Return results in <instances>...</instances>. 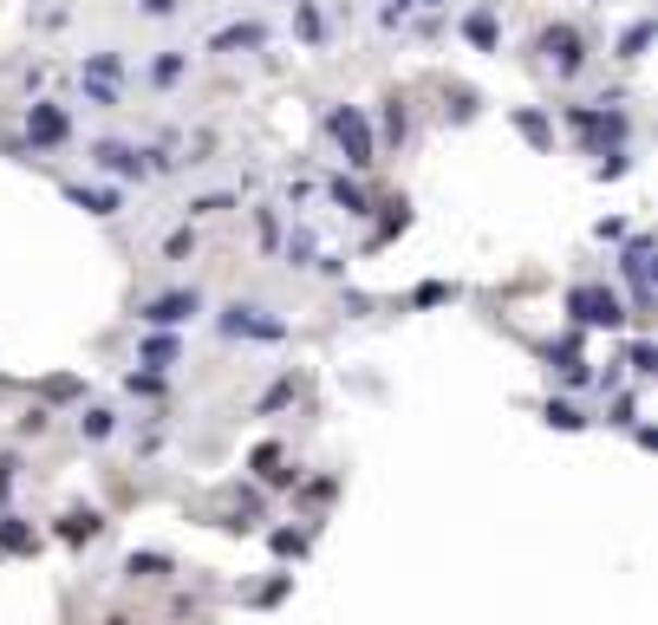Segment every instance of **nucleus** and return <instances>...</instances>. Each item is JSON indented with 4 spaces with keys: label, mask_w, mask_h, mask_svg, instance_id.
Here are the masks:
<instances>
[{
    "label": "nucleus",
    "mask_w": 658,
    "mask_h": 625,
    "mask_svg": "<svg viewBox=\"0 0 658 625\" xmlns=\"http://www.w3.org/2000/svg\"><path fill=\"white\" fill-rule=\"evenodd\" d=\"M326 130H333V143L346 150V163H352V170H365V163H378V157H372V130H365V117H359L352 104H339V111H326Z\"/></svg>",
    "instance_id": "nucleus-1"
},
{
    "label": "nucleus",
    "mask_w": 658,
    "mask_h": 625,
    "mask_svg": "<svg viewBox=\"0 0 658 625\" xmlns=\"http://www.w3.org/2000/svg\"><path fill=\"white\" fill-rule=\"evenodd\" d=\"M568 313H574L581 326H620V320H626V307H620L613 287H574V293H568Z\"/></svg>",
    "instance_id": "nucleus-2"
},
{
    "label": "nucleus",
    "mask_w": 658,
    "mask_h": 625,
    "mask_svg": "<svg viewBox=\"0 0 658 625\" xmlns=\"http://www.w3.org/2000/svg\"><path fill=\"white\" fill-rule=\"evenodd\" d=\"M568 124H574V130H581L600 157H607V143H620V137H626V117H620V111H594V104H574V111H568Z\"/></svg>",
    "instance_id": "nucleus-3"
},
{
    "label": "nucleus",
    "mask_w": 658,
    "mask_h": 625,
    "mask_svg": "<svg viewBox=\"0 0 658 625\" xmlns=\"http://www.w3.org/2000/svg\"><path fill=\"white\" fill-rule=\"evenodd\" d=\"M91 157H98V170H111V176H150V170L170 163V157H157V150H131V143H98Z\"/></svg>",
    "instance_id": "nucleus-4"
},
{
    "label": "nucleus",
    "mask_w": 658,
    "mask_h": 625,
    "mask_svg": "<svg viewBox=\"0 0 658 625\" xmlns=\"http://www.w3.org/2000/svg\"><path fill=\"white\" fill-rule=\"evenodd\" d=\"M542 52H548V65H555V72H568V78L587 65V46H581V33H574V26H548V33H542Z\"/></svg>",
    "instance_id": "nucleus-5"
},
{
    "label": "nucleus",
    "mask_w": 658,
    "mask_h": 625,
    "mask_svg": "<svg viewBox=\"0 0 658 625\" xmlns=\"http://www.w3.org/2000/svg\"><path fill=\"white\" fill-rule=\"evenodd\" d=\"M222 333H235V339H281L287 326L281 320H261V307H228L222 313Z\"/></svg>",
    "instance_id": "nucleus-6"
},
{
    "label": "nucleus",
    "mask_w": 658,
    "mask_h": 625,
    "mask_svg": "<svg viewBox=\"0 0 658 625\" xmlns=\"http://www.w3.org/2000/svg\"><path fill=\"white\" fill-rule=\"evenodd\" d=\"M196 313H202V300H196V293H163V300H150V307H144V320H150V326H183V320H196Z\"/></svg>",
    "instance_id": "nucleus-7"
},
{
    "label": "nucleus",
    "mask_w": 658,
    "mask_h": 625,
    "mask_svg": "<svg viewBox=\"0 0 658 625\" xmlns=\"http://www.w3.org/2000/svg\"><path fill=\"white\" fill-rule=\"evenodd\" d=\"M65 130H72V124H65L59 104H33V111H26V137H33V143H65Z\"/></svg>",
    "instance_id": "nucleus-8"
},
{
    "label": "nucleus",
    "mask_w": 658,
    "mask_h": 625,
    "mask_svg": "<svg viewBox=\"0 0 658 625\" xmlns=\"http://www.w3.org/2000/svg\"><path fill=\"white\" fill-rule=\"evenodd\" d=\"M261 39H268V26L248 20V26H222V33L209 39V52H248V46H261Z\"/></svg>",
    "instance_id": "nucleus-9"
},
{
    "label": "nucleus",
    "mask_w": 658,
    "mask_h": 625,
    "mask_svg": "<svg viewBox=\"0 0 658 625\" xmlns=\"http://www.w3.org/2000/svg\"><path fill=\"white\" fill-rule=\"evenodd\" d=\"M65 196H72L85 215H117V196H111V189H85V183H72Z\"/></svg>",
    "instance_id": "nucleus-10"
},
{
    "label": "nucleus",
    "mask_w": 658,
    "mask_h": 625,
    "mask_svg": "<svg viewBox=\"0 0 658 625\" xmlns=\"http://www.w3.org/2000/svg\"><path fill=\"white\" fill-rule=\"evenodd\" d=\"M463 33H470V46H483V52H489V46H496V13H489V7H476V13L463 20Z\"/></svg>",
    "instance_id": "nucleus-11"
},
{
    "label": "nucleus",
    "mask_w": 658,
    "mask_h": 625,
    "mask_svg": "<svg viewBox=\"0 0 658 625\" xmlns=\"http://www.w3.org/2000/svg\"><path fill=\"white\" fill-rule=\"evenodd\" d=\"M646 46H653V20H640V26H633V33L620 39V59H640Z\"/></svg>",
    "instance_id": "nucleus-12"
},
{
    "label": "nucleus",
    "mask_w": 658,
    "mask_h": 625,
    "mask_svg": "<svg viewBox=\"0 0 658 625\" xmlns=\"http://www.w3.org/2000/svg\"><path fill=\"white\" fill-rule=\"evenodd\" d=\"M183 65H189L183 52H163V59L150 65V78H157V85H176V78H183Z\"/></svg>",
    "instance_id": "nucleus-13"
},
{
    "label": "nucleus",
    "mask_w": 658,
    "mask_h": 625,
    "mask_svg": "<svg viewBox=\"0 0 658 625\" xmlns=\"http://www.w3.org/2000/svg\"><path fill=\"white\" fill-rule=\"evenodd\" d=\"M144 365H150V372L176 365V339H150V346H144Z\"/></svg>",
    "instance_id": "nucleus-14"
},
{
    "label": "nucleus",
    "mask_w": 658,
    "mask_h": 625,
    "mask_svg": "<svg viewBox=\"0 0 658 625\" xmlns=\"http://www.w3.org/2000/svg\"><path fill=\"white\" fill-rule=\"evenodd\" d=\"M98 528H104L98 515H65V528H59V535H65V541H91Z\"/></svg>",
    "instance_id": "nucleus-15"
},
{
    "label": "nucleus",
    "mask_w": 658,
    "mask_h": 625,
    "mask_svg": "<svg viewBox=\"0 0 658 625\" xmlns=\"http://www.w3.org/2000/svg\"><path fill=\"white\" fill-rule=\"evenodd\" d=\"M516 124H522L529 143H548V117H542V111H516Z\"/></svg>",
    "instance_id": "nucleus-16"
},
{
    "label": "nucleus",
    "mask_w": 658,
    "mask_h": 625,
    "mask_svg": "<svg viewBox=\"0 0 658 625\" xmlns=\"http://www.w3.org/2000/svg\"><path fill=\"white\" fill-rule=\"evenodd\" d=\"M333 202H339V209H346V215H365V196H359V189H352V183H346V176H339V183H333Z\"/></svg>",
    "instance_id": "nucleus-17"
},
{
    "label": "nucleus",
    "mask_w": 658,
    "mask_h": 625,
    "mask_svg": "<svg viewBox=\"0 0 658 625\" xmlns=\"http://www.w3.org/2000/svg\"><path fill=\"white\" fill-rule=\"evenodd\" d=\"M405 130H411V124H405V98H392V111H385V137L405 143Z\"/></svg>",
    "instance_id": "nucleus-18"
},
{
    "label": "nucleus",
    "mask_w": 658,
    "mask_h": 625,
    "mask_svg": "<svg viewBox=\"0 0 658 625\" xmlns=\"http://www.w3.org/2000/svg\"><path fill=\"white\" fill-rule=\"evenodd\" d=\"M548 424H561V430H581V424H587V417H581V411H574V404H561V398H555V404H548Z\"/></svg>",
    "instance_id": "nucleus-19"
},
{
    "label": "nucleus",
    "mask_w": 658,
    "mask_h": 625,
    "mask_svg": "<svg viewBox=\"0 0 658 625\" xmlns=\"http://www.w3.org/2000/svg\"><path fill=\"white\" fill-rule=\"evenodd\" d=\"M78 430H85V437H111V411H85Z\"/></svg>",
    "instance_id": "nucleus-20"
},
{
    "label": "nucleus",
    "mask_w": 658,
    "mask_h": 625,
    "mask_svg": "<svg viewBox=\"0 0 658 625\" xmlns=\"http://www.w3.org/2000/svg\"><path fill=\"white\" fill-rule=\"evenodd\" d=\"M0 548H13V554H20V548H33V535H26L20 522H7V528H0Z\"/></svg>",
    "instance_id": "nucleus-21"
},
{
    "label": "nucleus",
    "mask_w": 658,
    "mask_h": 625,
    "mask_svg": "<svg viewBox=\"0 0 658 625\" xmlns=\"http://www.w3.org/2000/svg\"><path fill=\"white\" fill-rule=\"evenodd\" d=\"M163 567H170L163 554H131V574H144V580H150V574H163Z\"/></svg>",
    "instance_id": "nucleus-22"
},
{
    "label": "nucleus",
    "mask_w": 658,
    "mask_h": 625,
    "mask_svg": "<svg viewBox=\"0 0 658 625\" xmlns=\"http://www.w3.org/2000/svg\"><path fill=\"white\" fill-rule=\"evenodd\" d=\"M144 13H157V20H170V13H176V0H144Z\"/></svg>",
    "instance_id": "nucleus-23"
},
{
    "label": "nucleus",
    "mask_w": 658,
    "mask_h": 625,
    "mask_svg": "<svg viewBox=\"0 0 658 625\" xmlns=\"http://www.w3.org/2000/svg\"><path fill=\"white\" fill-rule=\"evenodd\" d=\"M424 7H437V0H424Z\"/></svg>",
    "instance_id": "nucleus-24"
}]
</instances>
